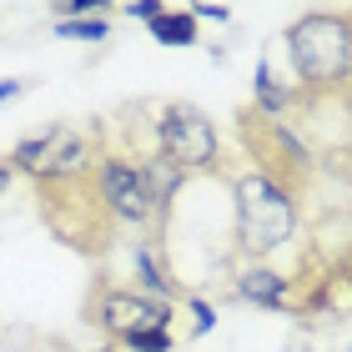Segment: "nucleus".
<instances>
[{"label": "nucleus", "instance_id": "17", "mask_svg": "<svg viewBox=\"0 0 352 352\" xmlns=\"http://www.w3.org/2000/svg\"><path fill=\"white\" fill-rule=\"evenodd\" d=\"M197 21H217V25H232V10L227 6H186Z\"/></svg>", "mask_w": 352, "mask_h": 352}, {"label": "nucleus", "instance_id": "8", "mask_svg": "<svg viewBox=\"0 0 352 352\" xmlns=\"http://www.w3.org/2000/svg\"><path fill=\"white\" fill-rule=\"evenodd\" d=\"M232 297L247 302V307H262V312L302 317L297 272H282V267H272V262H247V257H236V267H232Z\"/></svg>", "mask_w": 352, "mask_h": 352}, {"label": "nucleus", "instance_id": "20", "mask_svg": "<svg viewBox=\"0 0 352 352\" xmlns=\"http://www.w3.org/2000/svg\"><path fill=\"white\" fill-rule=\"evenodd\" d=\"M10 182H15V171L6 166V156H0V197H6V186H10Z\"/></svg>", "mask_w": 352, "mask_h": 352}, {"label": "nucleus", "instance_id": "12", "mask_svg": "<svg viewBox=\"0 0 352 352\" xmlns=\"http://www.w3.org/2000/svg\"><path fill=\"white\" fill-rule=\"evenodd\" d=\"M146 30H151L156 45H166V51H191V45L201 41V36H197V15H191V10H176V6H166V15H162V21H151Z\"/></svg>", "mask_w": 352, "mask_h": 352}, {"label": "nucleus", "instance_id": "15", "mask_svg": "<svg viewBox=\"0 0 352 352\" xmlns=\"http://www.w3.org/2000/svg\"><path fill=\"white\" fill-rule=\"evenodd\" d=\"M171 347H176L171 332H136V338H126L116 352H171Z\"/></svg>", "mask_w": 352, "mask_h": 352}, {"label": "nucleus", "instance_id": "19", "mask_svg": "<svg viewBox=\"0 0 352 352\" xmlns=\"http://www.w3.org/2000/svg\"><path fill=\"white\" fill-rule=\"evenodd\" d=\"M36 352H76V347H71L66 338H56V332H45V338H41V347H36Z\"/></svg>", "mask_w": 352, "mask_h": 352}, {"label": "nucleus", "instance_id": "21", "mask_svg": "<svg viewBox=\"0 0 352 352\" xmlns=\"http://www.w3.org/2000/svg\"><path fill=\"white\" fill-rule=\"evenodd\" d=\"M96 352H116V347H96Z\"/></svg>", "mask_w": 352, "mask_h": 352}, {"label": "nucleus", "instance_id": "2", "mask_svg": "<svg viewBox=\"0 0 352 352\" xmlns=\"http://www.w3.org/2000/svg\"><path fill=\"white\" fill-rule=\"evenodd\" d=\"M232 182V232H236V257L272 262V252L292 247L302 232V197L277 186L262 171H227Z\"/></svg>", "mask_w": 352, "mask_h": 352}, {"label": "nucleus", "instance_id": "4", "mask_svg": "<svg viewBox=\"0 0 352 352\" xmlns=\"http://www.w3.org/2000/svg\"><path fill=\"white\" fill-rule=\"evenodd\" d=\"M146 121V116H141ZM146 146L162 151L166 162L186 176V182H201V176H227V146H221L217 121L206 116L201 106L191 101H156L151 121H146Z\"/></svg>", "mask_w": 352, "mask_h": 352}, {"label": "nucleus", "instance_id": "7", "mask_svg": "<svg viewBox=\"0 0 352 352\" xmlns=\"http://www.w3.org/2000/svg\"><path fill=\"white\" fill-rule=\"evenodd\" d=\"M96 191H101L111 221L121 232H136V236H156L162 242V227H156V212L146 201V186L136 176V162L126 156V146L111 136L106 121H96Z\"/></svg>", "mask_w": 352, "mask_h": 352}, {"label": "nucleus", "instance_id": "14", "mask_svg": "<svg viewBox=\"0 0 352 352\" xmlns=\"http://www.w3.org/2000/svg\"><path fill=\"white\" fill-rule=\"evenodd\" d=\"M186 312H191V332H186V342H201L206 332L217 327V307L206 302L201 292H186Z\"/></svg>", "mask_w": 352, "mask_h": 352}, {"label": "nucleus", "instance_id": "9", "mask_svg": "<svg viewBox=\"0 0 352 352\" xmlns=\"http://www.w3.org/2000/svg\"><path fill=\"white\" fill-rule=\"evenodd\" d=\"M116 136V131H111ZM126 146V141H121ZM126 156L136 162V176H141V186H146V201H151V212H156V227L166 232V221H171V206L176 197L186 191V176L176 171L162 151H151V146H126Z\"/></svg>", "mask_w": 352, "mask_h": 352}, {"label": "nucleus", "instance_id": "5", "mask_svg": "<svg viewBox=\"0 0 352 352\" xmlns=\"http://www.w3.org/2000/svg\"><path fill=\"white\" fill-rule=\"evenodd\" d=\"M236 146H242L247 166L272 176L277 186L287 191H307L312 176H317V151L307 146V136L292 126V116H262V111L242 106L236 111V126H232Z\"/></svg>", "mask_w": 352, "mask_h": 352}, {"label": "nucleus", "instance_id": "18", "mask_svg": "<svg viewBox=\"0 0 352 352\" xmlns=\"http://www.w3.org/2000/svg\"><path fill=\"white\" fill-rule=\"evenodd\" d=\"M15 96H25V81H21V76H10V81H0V106H6V101H15Z\"/></svg>", "mask_w": 352, "mask_h": 352}, {"label": "nucleus", "instance_id": "13", "mask_svg": "<svg viewBox=\"0 0 352 352\" xmlns=\"http://www.w3.org/2000/svg\"><path fill=\"white\" fill-rule=\"evenodd\" d=\"M60 41H81V45H101L111 41V15H86V21H56Z\"/></svg>", "mask_w": 352, "mask_h": 352}, {"label": "nucleus", "instance_id": "10", "mask_svg": "<svg viewBox=\"0 0 352 352\" xmlns=\"http://www.w3.org/2000/svg\"><path fill=\"white\" fill-rule=\"evenodd\" d=\"M126 287H136V292H146L156 302H171V307L186 302V287L171 282V267H166L156 236H131V282Z\"/></svg>", "mask_w": 352, "mask_h": 352}, {"label": "nucleus", "instance_id": "3", "mask_svg": "<svg viewBox=\"0 0 352 352\" xmlns=\"http://www.w3.org/2000/svg\"><path fill=\"white\" fill-rule=\"evenodd\" d=\"M36 217L60 247H71L86 262H106L121 242V227L111 221L101 191H96V166L66 182H36Z\"/></svg>", "mask_w": 352, "mask_h": 352}, {"label": "nucleus", "instance_id": "22", "mask_svg": "<svg viewBox=\"0 0 352 352\" xmlns=\"http://www.w3.org/2000/svg\"><path fill=\"white\" fill-rule=\"evenodd\" d=\"M347 25H352V6H347Z\"/></svg>", "mask_w": 352, "mask_h": 352}, {"label": "nucleus", "instance_id": "1", "mask_svg": "<svg viewBox=\"0 0 352 352\" xmlns=\"http://www.w3.org/2000/svg\"><path fill=\"white\" fill-rule=\"evenodd\" d=\"M287 66H292V86L307 106L332 101V96L352 91V25L347 10L317 6L287 25Z\"/></svg>", "mask_w": 352, "mask_h": 352}, {"label": "nucleus", "instance_id": "6", "mask_svg": "<svg viewBox=\"0 0 352 352\" xmlns=\"http://www.w3.org/2000/svg\"><path fill=\"white\" fill-rule=\"evenodd\" d=\"M81 322L101 338V347H121L136 332H171L176 307L136 292L126 282H111V272H96L86 297H81Z\"/></svg>", "mask_w": 352, "mask_h": 352}, {"label": "nucleus", "instance_id": "16", "mask_svg": "<svg viewBox=\"0 0 352 352\" xmlns=\"http://www.w3.org/2000/svg\"><path fill=\"white\" fill-rule=\"evenodd\" d=\"M126 15H131V21H162V15H166V0H131V6H121Z\"/></svg>", "mask_w": 352, "mask_h": 352}, {"label": "nucleus", "instance_id": "11", "mask_svg": "<svg viewBox=\"0 0 352 352\" xmlns=\"http://www.w3.org/2000/svg\"><path fill=\"white\" fill-rule=\"evenodd\" d=\"M252 111H262V116H292V106H302L297 86H287L277 71H272V60L262 56L257 60V76H252Z\"/></svg>", "mask_w": 352, "mask_h": 352}]
</instances>
